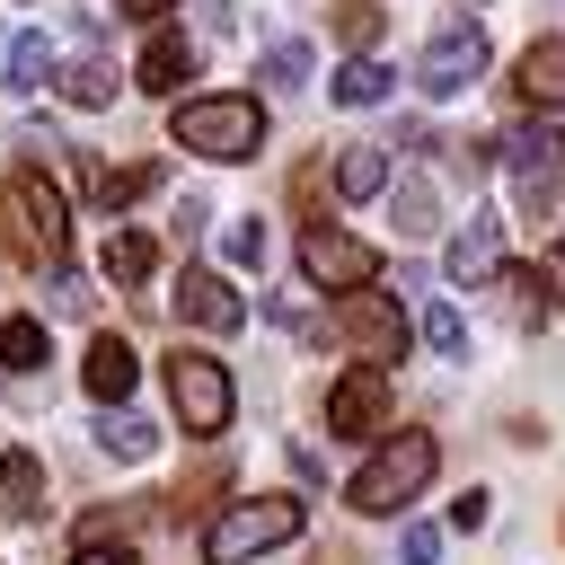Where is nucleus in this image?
Segmentation results:
<instances>
[{
    "label": "nucleus",
    "instance_id": "nucleus-1",
    "mask_svg": "<svg viewBox=\"0 0 565 565\" xmlns=\"http://www.w3.org/2000/svg\"><path fill=\"white\" fill-rule=\"evenodd\" d=\"M168 132H177V150H194V159H256L265 150V106L256 97H238V88H212V97H177L168 106Z\"/></svg>",
    "mask_w": 565,
    "mask_h": 565
},
{
    "label": "nucleus",
    "instance_id": "nucleus-2",
    "mask_svg": "<svg viewBox=\"0 0 565 565\" xmlns=\"http://www.w3.org/2000/svg\"><path fill=\"white\" fill-rule=\"evenodd\" d=\"M433 468H441V441H433V433H397V441H380V450L353 468L344 503H353L362 521H388V512H406V503L433 486Z\"/></svg>",
    "mask_w": 565,
    "mask_h": 565
},
{
    "label": "nucleus",
    "instance_id": "nucleus-3",
    "mask_svg": "<svg viewBox=\"0 0 565 565\" xmlns=\"http://www.w3.org/2000/svg\"><path fill=\"white\" fill-rule=\"evenodd\" d=\"M0 221H9V247H18L26 265H62V247H71V203H62V185H53L44 168H9Z\"/></svg>",
    "mask_w": 565,
    "mask_h": 565
},
{
    "label": "nucleus",
    "instance_id": "nucleus-4",
    "mask_svg": "<svg viewBox=\"0 0 565 565\" xmlns=\"http://www.w3.org/2000/svg\"><path fill=\"white\" fill-rule=\"evenodd\" d=\"M300 539V503L291 494H256V503H221L212 530H203V565H247L265 547Z\"/></svg>",
    "mask_w": 565,
    "mask_h": 565
},
{
    "label": "nucleus",
    "instance_id": "nucleus-5",
    "mask_svg": "<svg viewBox=\"0 0 565 565\" xmlns=\"http://www.w3.org/2000/svg\"><path fill=\"white\" fill-rule=\"evenodd\" d=\"M168 406H177L185 433H230V415H238L230 362H212L203 344H177V353H168Z\"/></svg>",
    "mask_w": 565,
    "mask_h": 565
},
{
    "label": "nucleus",
    "instance_id": "nucleus-6",
    "mask_svg": "<svg viewBox=\"0 0 565 565\" xmlns=\"http://www.w3.org/2000/svg\"><path fill=\"white\" fill-rule=\"evenodd\" d=\"M503 159H512V203H521L530 221L565 203V132H556V124H521V132H503Z\"/></svg>",
    "mask_w": 565,
    "mask_h": 565
},
{
    "label": "nucleus",
    "instance_id": "nucleus-7",
    "mask_svg": "<svg viewBox=\"0 0 565 565\" xmlns=\"http://www.w3.org/2000/svg\"><path fill=\"white\" fill-rule=\"evenodd\" d=\"M300 274L344 300V291H371V282H380V247H371V238H344V230H327V221H309V230H300Z\"/></svg>",
    "mask_w": 565,
    "mask_h": 565
},
{
    "label": "nucleus",
    "instance_id": "nucleus-8",
    "mask_svg": "<svg viewBox=\"0 0 565 565\" xmlns=\"http://www.w3.org/2000/svg\"><path fill=\"white\" fill-rule=\"evenodd\" d=\"M415 79H424V97H459V88H477V79H486V26H477V18L433 26V44H424Z\"/></svg>",
    "mask_w": 565,
    "mask_h": 565
},
{
    "label": "nucleus",
    "instance_id": "nucleus-9",
    "mask_svg": "<svg viewBox=\"0 0 565 565\" xmlns=\"http://www.w3.org/2000/svg\"><path fill=\"white\" fill-rule=\"evenodd\" d=\"M327 327H335V335H344L362 362H380V371L406 353V318H397V300H380V291H344Z\"/></svg>",
    "mask_w": 565,
    "mask_h": 565
},
{
    "label": "nucleus",
    "instance_id": "nucleus-10",
    "mask_svg": "<svg viewBox=\"0 0 565 565\" xmlns=\"http://www.w3.org/2000/svg\"><path fill=\"white\" fill-rule=\"evenodd\" d=\"M380 424H388V371H380V362L335 371V380H327V433H335V441H362V433H380Z\"/></svg>",
    "mask_w": 565,
    "mask_h": 565
},
{
    "label": "nucleus",
    "instance_id": "nucleus-11",
    "mask_svg": "<svg viewBox=\"0 0 565 565\" xmlns=\"http://www.w3.org/2000/svg\"><path fill=\"white\" fill-rule=\"evenodd\" d=\"M177 318H185V327H203V335H238V327H247V300L230 291V274L185 265V274H177Z\"/></svg>",
    "mask_w": 565,
    "mask_h": 565
},
{
    "label": "nucleus",
    "instance_id": "nucleus-12",
    "mask_svg": "<svg viewBox=\"0 0 565 565\" xmlns=\"http://www.w3.org/2000/svg\"><path fill=\"white\" fill-rule=\"evenodd\" d=\"M441 274L450 282H503V221L494 212H468V230L441 247Z\"/></svg>",
    "mask_w": 565,
    "mask_h": 565
},
{
    "label": "nucleus",
    "instance_id": "nucleus-13",
    "mask_svg": "<svg viewBox=\"0 0 565 565\" xmlns=\"http://www.w3.org/2000/svg\"><path fill=\"white\" fill-rule=\"evenodd\" d=\"M79 380H88V397H97V406H124V397H132V380H141V353H132L115 327H97V335H88Z\"/></svg>",
    "mask_w": 565,
    "mask_h": 565
},
{
    "label": "nucleus",
    "instance_id": "nucleus-14",
    "mask_svg": "<svg viewBox=\"0 0 565 565\" xmlns=\"http://www.w3.org/2000/svg\"><path fill=\"white\" fill-rule=\"evenodd\" d=\"M132 79H141L150 97H177V88L194 79V35H185V26H150V44H141Z\"/></svg>",
    "mask_w": 565,
    "mask_h": 565
},
{
    "label": "nucleus",
    "instance_id": "nucleus-15",
    "mask_svg": "<svg viewBox=\"0 0 565 565\" xmlns=\"http://www.w3.org/2000/svg\"><path fill=\"white\" fill-rule=\"evenodd\" d=\"M512 88H521L530 115H539V106H565V35H539V44L512 62Z\"/></svg>",
    "mask_w": 565,
    "mask_h": 565
},
{
    "label": "nucleus",
    "instance_id": "nucleus-16",
    "mask_svg": "<svg viewBox=\"0 0 565 565\" xmlns=\"http://www.w3.org/2000/svg\"><path fill=\"white\" fill-rule=\"evenodd\" d=\"M0 494L18 521H44V459L35 450H0Z\"/></svg>",
    "mask_w": 565,
    "mask_h": 565
},
{
    "label": "nucleus",
    "instance_id": "nucleus-17",
    "mask_svg": "<svg viewBox=\"0 0 565 565\" xmlns=\"http://www.w3.org/2000/svg\"><path fill=\"white\" fill-rule=\"evenodd\" d=\"M388 221H397V238H433V230H441L433 185H424V177H397V185H388Z\"/></svg>",
    "mask_w": 565,
    "mask_h": 565
},
{
    "label": "nucleus",
    "instance_id": "nucleus-18",
    "mask_svg": "<svg viewBox=\"0 0 565 565\" xmlns=\"http://www.w3.org/2000/svg\"><path fill=\"white\" fill-rule=\"evenodd\" d=\"M335 194H353V203H362V194H388V150H380V141H353V150L335 159Z\"/></svg>",
    "mask_w": 565,
    "mask_h": 565
},
{
    "label": "nucleus",
    "instance_id": "nucleus-19",
    "mask_svg": "<svg viewBox=\"0 0 565 565\" xmlns=\"http://www.w3.org/2000/svg\"><path fill=\"white\" fill-rule=\"evenodd\" d=\"M97 450H106V459H150V450H159V424L115 406V415H97Z\"/></svg>",
    "mask_w": 565,
    "mask_h": 565
},
{
    "label": "nucleus",
    "instance_id": "nucleus-20",
    "mask_svg": "<svg viewBox=\"0 0 565 565\" xmlns=\"http://www.w3.org/2000/svg\"><path fill=\"white\" fill-rule=\"evenodd\" d=\"M44 79H62V71H53V44H44V35H9V88L35 97Z\"/></svg>",
    "mask_w": 565,
    "mask_h": 565
},
{
    "label": "nucleus",
    "instance_id": "nucleus-21",
    "mask_svg": "<svg viewBox=\"0 0 565 565\" xmlns=\"http://www.w3.org/2000/svg\"><path fill=\"white\" fill-rule=\"evenodd\" d=\"M256 79H265L274 97H291V88H309V44H300V35H282V44H265V62H256Z\"/></svg>",
    "mask_w": 565,
    "mask_h": 565
},
{
    "label": "nucleus",
    "instance_id": "nucleus-22",
    "mask_svg": "<svg viewBox=\"0 0 565 565\" xmlns=\"http://www.w3.org/2000/svg\"><path fill=\"white\" fill-rule=\"evenodd\" d=\"M150 265H159V247H150L141 230H115V238H106V282L132 291V282H150Z\"/></svg>",
    "mask_w": 565,
    "mask_h": 565
},
{
    "label": "nucleus",
    "instance_id": "nucleus-23",
    "mask_svg": "<svg viewBox=\"0 0 565 565\" xmlns=\"http://www.w3.org/2000/svg\"><path fill=\"white\" fill-rule=\"evenodd\" d=\"M62 97H71V106H88V115H97V106H115V71H106L97 53H79V62L62 71Z\"/></svg>",
    "mask_w": 565,
    "mask_h": 565
},
{
    "label": "nucleus",
    "instance_id": "nucleus-24",
    "mask_svg": "<svg viewBox=\"0 0 565 565\" xmlns=\"http://www.w3.org/2000/svg\"><path fill=\"white\" fill-rule=\"evenodd\" d=\"M0 362H9L18 380H26L35 362H53V344H44V318H9V327H0Z\"/></svg>",
    "mask_w": 565,
    "mask_h": 565
},
{
    "label": "nucleus",
    "instance_id": "nucleus-25",
    "mask_svg": "<svg viewBox=\"0 0 565 565\" xmlns=\"http://www.w3.org/2000/svg\"><path fill=\"white\" fill-rule=\"evenodd\" d=\"M335 44L362 62V53L380 44V0H335Z\"/></svg>",
    "mask_w": 565,
    "mask_h": 565
},
{
    "label": "nucleus",
    "instance_id": "nucleus-26",
    "mask_svg": "<svg viewBox=\"0 0 565 565\" xmlns=\"http://www.w3.org/2000/svg\"><path fill=\"white\" fill-rule=\"evenodd\" d=\"M327 88H335V106H380V97H388V71H380V62L362 53V62H344V71L327 79Z\"/></svg>",
    "mask_w": 565,
    "mask_h": 565
},
{
    "label": "nucleus",
    "instance_id": "nucleus-27",
    "mask_svg": "<svg viewBox=\"0 0 565 565\" xmlns=\"http://www.w3.org/2000/svg\"><path fill=\"white\" fill-rule=\"evenodd\" d=\"M415 335H424V344H433V353H441V362H459V353H468V318H459V309H450V300H433V309H424V318H415Z\"/></svg>",
    "mask_w": 565,
    "mask_h": 565
},
{
    "label": "nucleus",
    "instance_id": "nucleus-28",
    "mask_svg": "<svg viewBox=\"0 0 565 565\" xmlns=\"http://www.w3.org/2000/svg\"><path fill=\"white\" fill-rule=\"evenodd\" d=\"M150 185H159V168H150V159H141V168H106V177H97V203H106V212H124V203H141Z\"/></svg>",
    "mask_w": 565,
    "mask_h": 565
},
{
    "label": "nucleus",
    "instance_id": "nucleus-29",
    "mask_svg": "<svg viewBox=\"0 0 565 565\" xmlns=\"http://www.w3.org/2000/svg\"><path fill=\"white\" fill-rule=\"evenodd\" d=\"M221 486H230V468H221V459H212V468H194V486H177V494H168V521L212 512V494H221Z\"/></svg>",
    "mask_w": 565,
    "mask_h": 565
},
{
    "label": "nucleus",
    "instance_id": "nucleus-30",
    "mask_svg": "<svg viewBox=\"0 0 565 565\" xmlns=\"http://www.w3.org/2000/svg\"><path fill=\"white\" fill-rule=\"evenodd\" d=\"M221 256H230V265H265V221H256V212L230 221V230H221Z\"/></svg>",
    "mask_w": 565,
    "mask_h": 565
},
{
    "label": "nucleus",
    "instance_id": "nucleus-31",
    "mask_svg": "<svg viewBox=\"0 0 565 565\" xmlns=\"http://www.w3.org/2000/svg\"><path fill=\"white\" fill-rule=\"evenodd\" d=\"M433 556H441V530L433 521H406L397 530V565H433Z\"/></svg>",
    "mask_w": 565,
    "mask_h": 565
},
{
    "label": "nucleus",
    "instance_id": "nucleus-32",
    "mask_svg": "<svg viewBox=\"0 0 565 565\" xmlns=\"http://www.w3.org/2000/svg\"><path fill=\"white\" fill-rule=\"evenodd\" d=\"M486 512H494V494H486V486H468V494L450 503V530H486Z\"/></svg>",
    "mask_w": 565,
    "mask_h": 565
},
{
    "label": "nucleus",
    "instance_id": "nucleus-33",
    "mask_svg": "<svg viewBox=\"0 0 565 565\" xmlns=\"http://www.w3.org/2000/svg\"><path fill=\"white\" fill-rule=\"evenodd\" d=\"M291 194H300V212H318V194H327V168H300V177H291Z\"/></svg>",
    "mask_w": 565,
    "mask_h": 565
},
{
    "label": "nucleus",
    "instance_id": "nucleus-34",
    "mask_svg": "<svg viewBox=\"0 0 565 565\" xmlns=\"http://www.w3.org/2000/svg\"><path fill=\"white\" fill-rule=\"evenodd\" d=\"M203 221H212V203H203V194H185V203H177V238H194Z\"/></svg>",
    "mask_w": 565,
    "mask_h": 565
},
{
    "label": "nucleus",
    "instance_id": "nucleus-35",
    "mask_svg": "<svg viewBox=\"0 0 565 565\" xmlns=\"http://www.w3.org/2000/svg\"><path fill=\"white\" fill-rule=\"evenodd\" d=\"M71 565H132V547H124V539H115V547H106V539H97V547H79V556H71Z\"/></svg>",
    "mask_w": 565,
    "mask_h": 565
},
{
    "label": "nucleus",
    "instance_id": "nucleus-36",
    "mask_svg": "<svg viewBox=\"0 0 565 565\" xmlns=\"http://www.w3.org/2000/svg\"><path fill=\"white\" fill-rule=\"evenodd\" d=\"M124 18H159V9H177V0H115Z\"/></svg>",
    "mask_w": 565,
    "mask_h": 565
},
{
    "label": "nucleus",
    "instance_id": "nucleus-37",
    "mask_svg": "<svg viewBox=\"0 0 565 565\" xmlns=\"http://www.w3.org/2000/svg\"><path fill=\"white\" fill-rule=\"evenodd\" d=\"M309 565H353V556H344V547H318V556H309Z\"/></svg>",
    "mask_w": 565,
    "mask_h": 565
}]
</instances>
